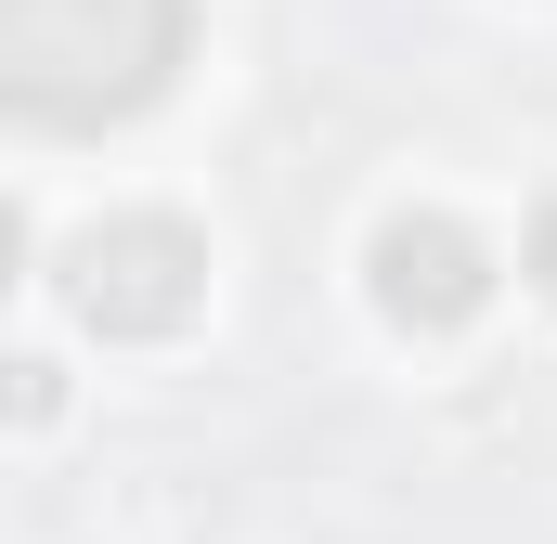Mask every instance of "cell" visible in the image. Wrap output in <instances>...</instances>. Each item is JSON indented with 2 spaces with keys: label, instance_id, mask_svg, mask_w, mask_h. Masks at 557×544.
Masks as SVG:
<instances>
[{
  "label": "cell",
  "instance_id": "cell-3",
  "mask_svg": "<svg viewBox=\"0 0 557 544\" xmlns=\"http://www.w3.org/2000/svg\"><path fill=\"white\" fill-rule=\"evenodd\" d=\"M363 272H376V311H389V324H416V337H454V324L493 298V247H480L467 221H441V208L376 221Z\"/></svg>",
  "mask_w": 557,
  "mask_h": 544
},
{
  "label": "cell",
  "instance_id": "cell-2",
  "mask_svg": "<svg viewBox=\"0 0 557 544\" xmlns=\"http://www.w3.org/2000/svg\"><path fill=\"white\" fill-rule=\"evenodd\" d=\"M208 298V247L169 221V208H131V221H91L65 247V311L91 337H182Z\"/></svg>",
  "mask_w": 557,
  "mask_h": 544
},
{
  "label": "cell",
  "instance_id": "cell-1",
  "mask_svg": "<svg viewBox=\"0 0 557 544\" xmlns=\"http://www.w3.org/2000/svg\"><path fill=\"white\" fill-rule=\"evenodd\" d=\"M195 0H0V104L26 131H117L169 91Z\"/></svg>",
  "mask_w": 557,
  "mask_h": 544
},
{
  "label": "cell",
  "instance_id": "cell-4",
  "mask_svg": "<svg viewBox=\"0 0 557 544\" xmlns=\"http://www.w3.org/2000/svg\"><path fill=\"white\" fill-rule=\"evenodd\" d=\"M532 285H545V298H557V195H545V208H532Z\"/></svg>",
  "mask_w": 557,
  "mask_h": 544
}]
</instances>
